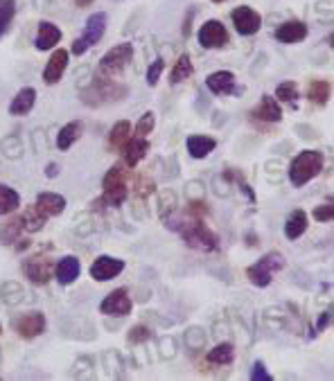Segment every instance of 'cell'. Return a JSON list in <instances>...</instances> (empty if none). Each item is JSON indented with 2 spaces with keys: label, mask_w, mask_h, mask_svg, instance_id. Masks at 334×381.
I'll list each match as a JSON object with an SVG mask.
<instances>
[{
  "label": "cell",
  "mask_w": 334,
  "mask_h": 381,
  "mask_svg": "<svg viewBox=\"0 0 334 381\" xmlns=\"http://www.w3.org/2000/svg\"><path fill=\"white\" fill-rule=\"evenodd\" d=\"M45 325H48V320H45V316L41 314V311H30V314H23L16 318L14 329L18 332L20 339L32 341V339L41 337V334L45 332Z\"/></svg>",
  "instance_id": "cell-11"
},
{
  "label": "cell",
  "mask_w": 334,
  "mask_h": 381,
  "mask_svg": "<svg viewBox=\"0 0 334 381\" xmlns=\"http://www.w3.org/2000/svg\"><path fill=\"white\" fill-rule=\"evenodd\" d=\"M230 16H233V25L241 37H251V34H256L262 28L260 14L251 7H237V9H233Z\"/></svg>",
  "instance_id": "cell-13"
},
{
  "label": "cell",
  "mask_w": 334,
  "mask_h": 381,
  "mask_svg": "<svg viewBox=\"0 0 334 381\" xmlns=\"http://www.w3.org/2000/svg\"><path fill=\"white\" fill-rule=\"evenodd\" d=\"M275 99L278 102H287V104H296L298 99V86L294 82H285L275 88Z\"/></svg>",
  "instance_id": "cell-38"
},
{
  "label": "cell",
  "mask_w": 334,
  "mask_h": 381,
  "mask_svg": "<svg viewBox=\"0 0 334 381\" xmlns=\"http://www.w3.org/2000/svg\"><path fill=\"white\" fill-rule=\"evenodd\" d=\"M251 118L260 120V122H280L282 120V109H280L278 99L271 97V95H262L260 104L251 111Z\"/></svg>",
  "instance_id": "cell-15"
},
{
  "label": "cell",
  "mask_w": 334,
  "mask_h": 381,
  "mask_svg": "<svg viewBox=\"0 0 334 381\" xmlns=\"http://www.w3.org/2000/svg\"><path fill=\"white\" fill-rule=\"evenodd\" d=\"M305 230H307V212L294 210L290 217H287V224H285L287 239H298L301 235H305Z\"/></svg>",
  "instance_id": "cell-26"
},
{
  "label": "cell",
  "mask_w": 334,
  "mask_h": 381,
  "mask_svg": "<svg viewBox=\"0 0 334 381\" xmlns=\"http://www.w3.org/2000/svg\"><path fill=\"white\" fill-rule=\"evenodd\" d=\"M163 222L167 224V228L177 230V233L183 237V241L194 248V250H201V253H215L220 250V235L210 230L205 226L199 217H181V219H174V217H165Z\"/></svg>",
  "instance_id": "cell-1"
},
{
  "label": "cell",
  "mask_w": 334,
  "mask_h": 381,
  "mask_svg": "<svg viewBox=\"0 0 334 381\" xmlns=\"http://www.w3.org/2000/svg\"><path fill=\"white\" fill-rule=\"evenodd\" d=\"M129 88L113 82L111 77H95L93 84H90L84 93H82V102L86 107H105V104H113L126 97Z\"/></svg>",
  "instance_id": "cell-2"
},
{
  "label": "cell",
  "mask_w": 334,
  "mask_h": 381,
  "mask_svg": "<svg viewBox=\"0 0 334 381\" xmlns=\"http://www.w3.org/2000/svg\"><path fill=\"white\" fill-rule=\"evenodd\" d=\"M16 14V3L14 0H0V37L9 30L11 20Z\"/></svg>",
  "instance_id": "cell-35"
},
{
  "label": "cell",
  "mask_w": 334,
  "mask_h": 381,
  "mask_svg": "<svg viewBox=\"0 0 334 381\" xmlns=\"http://www.w3.org/2000/svg\"><path fill=\"white\" fill-rule=\"evenodd\" d=\"M133 59V45L131 43H120L111 48L105 56H102L100 61V75L102 77H115L120 75L129 61Z\"/></svg>",
  "instance_id": "cell-7"
},
{
  "label": "cell",
  "mask_w": 334,
  "mask_h": 381,
  "mask_svg": "<svg viewBox=\"0 0 334 381\" xmlns=\"http://www.w3.org/2000/svg\"><path fill=\"white\" fill-rule=\"evenodd\" d=\"M213 3H226V0H213Z\"/></svg>",
  "instance_id": "cell-54"
},
{
  "label": "cell",
  "mask_w": 334,
  "mask_h": 381,
  "mask_svg": "<svg viewBox=\"0 0 334 381\" xmlns=\"http://www.w3.org/2000/svg\"><path fill=\"white\" fill-rule=\"evenodd\" d=\"M79 271H82V264H79V260L75 255H68V258L59 260V264L54 267V278L59 280V284L68 286V284H73L79 278Z\"/></svg>",
  "instance_id": "cell-20"
},
{
  "label": "cell",
  "mask_w": 334,
  "mask_h": 381,
  "mask_svg": "<svg viewBox=\"0 0 334 381\" xmlns=\"http://www.w3.org/2000/svg\"><path fill=\"white\" fill-rule=\"evenodd\" d=\"M102 188H105V196L93 203H102L111 205V207H120V203H124L126 194H129V188H126V174H124V165L122 163H115L107 174L105 181H102Z\"/></svg>",
  "instance_id": "cell-4"
},
{
  "label": "cell",
  "mask_w": 334,
  "mask_h": 381,
  "mask_svg": "<svg viewBox=\"0 0 334 381\" xmlns=\"http://www.w3.org/2000/svg\"><path fill=\"white\" fill-rule=\"evenodd\" d=\"M296 131L301 133L303 138H307V140H316V138H318V133L314 129H309V126H305V124H298Z\"/></svg>",
  "instance_id": "cell-48"
},
{
  "label": "cell",
  "mask_w": 334,
  "mask_h": 381,
  "mask_svg": "<svg viewBox=\"0 0 334 381\" xmlns=\"http://www.w3.org/2000/svg\"><path fill=\"white\" fill-rule=\"evenodd\" d=\"M154 126H156V118H154V113L152 111H147L141 120H138V124H136V135H141V138H145V135H149L154 131Z\"/></svg>",
  "instance_id": "cell-42"
},
{
  "label": "cell",
  "mask_w": 334,
  "mask_h": 381,
  "mask_svg": "<svg viewBox=\"0 0 334 381\" xmlns=\"http://www.w3.org/2000/svg\"><path fill=\"white\" fill-rule=\"evenodd\" d=\"M124 271V260L111 258V255H100L93 264H90V278L95 282H109Z\"/></svg>",
  "instance_id": "cell-12"
},
{
  "label": "cell",
  "mask_w": 334,
  "mask_h": 381,
  "mask_svg": "<svg viewBox=\"0 0 334 381\" xmlns=\"http://www.w3.org/2000/svg\"><path fill=\"white\" fill-rule=\"evenodd\" d=\"M45 176H50V179H56V176H59V165H56V163H50L48 167H45Z\"/></svg>",
  "instance_id": "cell-51"
},
{
  "label": "cell",
  "mask_w": 334,
  "mask_h": 381,
  "mask_svg": "<svg viewBox=\"0 0 334 381\" xmlns=\"http://www.w3.org/2000/svg\"><path fill=\"white\" fill-rule=\"evenodd\" d=\"M0 334H3V325H0Z\"/></svg>",
  "instance_id": "cell-55"
},
{
  "label": "cell",
  "mask_w": 334,
  "mask_h": 381,
  "mask_svg": "<svg viewBox=\"0 0 334 381\" xmlns=\"http://www.w3.org/2000/svg\"><path fill=\"white\" fill-rule=\"evenodd\" d=\"M271 375L267 370V365H264L262 361H256L251 368V381H269Z\"/></svg>",
  "instance_id": "cell-46"
},
{
  "label": "cell",
  "mask_w": 334,
  "mask_h": 381,
  "mask_svg": "<svg viewBox=\"0 0 334 381\" xmlns=\"http://www.w3.org/2000/svg\"><path fill=\"white\" fill-rule=\"evenodd\" d=\"M203 186L199 181H194V183H188V196L190 199H203Z\"/></svg>",
  "instance_id": "cell-47"
},
{
  "label": "cell",
  "mask_w": 334,
  "mask_h": 381,
  "mask_svg": "<svg viewBox=\"0 0 334 381\" xmlns=\"http://www.w3.org/2000/svg\"><path fill=\"white\" fill-rule=\"evenodd\" d=\"M197 39H199V45H201V48H205V50H220V48H224V45L230 43L228 30L222 25L220 20L203 23L199 34H197Z\"/></svg>",
  "instance_id": "cell-8"
},
{
  "label": "cell",
  "mask_w": 334,
  "mask_h": 381,
  "mask_svg": "<svg viewBox=\"0 0 334 381\" xmlns=\"http://www.w3.org/2000/svg\"><path fill=\"white\" fill-rule=\"evenodd\" d=\"M105 32H107V14H105V11L90 14L88 20H86L84 34H82L79 39H75V43H73V54L82 56L84 52H88L97 41H102Z\"/></svg>",
  "instance_id": "cell-6"
},
{
  "label": "cell",
  "mask_w": 334,
  "mask_h": 381,
  "mask_svg": "<svg viewBox=\"0 0 334 381\" xmlns=\"http://www.w3.org/2000/svg\"><path fill=\"white\" fill-rule=\"evenodd\" d=\"M68 61H71V54H68L66 50H54L52 56L48 59V66L43 68V82L48 86H54L59 84V79L64 77L66 68H68Z\"/></svg>",
  "instance_id": "cell-14"
},
{
  "label": "cell",
  "mask_w": 334,
  "mask_h": 381,
  "mask_svg": "<svg viewBox=\"0 0 334 381\" xmlns=\"http://www.w3.org/2000/svg\"><path fill=\"white\" fill-rule=\"evenodd\" d=\"M205 86L210 88L215 95H230L235 93V75L228 71H217L205 77Z\"/></svg>",
  "instance_id": "cell-19"
},
{
  "label": "cell",
  "mask_w": 334,
  "mask_h": 381,
  "mask_svg": "<svg viewBox=\"0 0 334 381\" xmlns=\"http://www.w3.org/2000/svg\"><path fill=\"white\" fill-rule=\"evenodd\" d=\"M147 152H149V143L145 138H141V135L129 138V143L124 145V165L138 167V163L147 156Z\"/></svg>",
  "instance_id": "cell-22"
},
{
  "label": "cell",
  "mask_w": 334,
  "mask_h": 381,
  "mask_svg": "<svg viewBox=\"0 0 334 381\" xmlns=\"http://www.w3.org/2000/svg\"><path fill=\"white\" fill-rule=\"evenodd\" d=\"M158 348H160V359H174L177 356V339L174 337H160L158 339Z\"/></svg>",
  "instance_id": "cell-40"
},
{
  "label": "cell",
  "mask_w": 334,
  "mask_h": 381,
  "mask_svg": "<svg viewBox=\"0 0 334 381\" xmlns=\"http://www.w3.org/2000/svg\"><path fill=\"white\" fill-rule=\"evenodd\" d=\"M23 273H25L34 284H48L54 273V262L48 255L30 258L23 262Z\"/></svg>",
  "instance_id": "cell-10"
},
{
  "label": "cell",
  "mask_w": 334,
  "mask_h": 381,
  "mask_svg": "<svg viewBox=\"0 0 334 381\" xmlns=\"http://www.w3.org/2000/svg\"><path fill=\"white\" fill-rule=\"evenodd\" d=\"M208 363H213V365H228V363H233V359H235V348H233V343H228V341H222L217 348H213L210 352H208Z\"/></svg>",
  "instance_id": "cell-28"
},
{
  "label": "cell",
  "mask_w": 334,
  "mask_h": 381,
  "mask_svg": "<svg viewBox=\"0 0 334 381\" xmlns=\"http://www.w3.org/2000/svg\"><path fill=\"white\" fill-rule=\"evenodd\" d=\"M192 73H194V66H192L190 54H181L174 64V68H172V73H169V84L177 86L181 82H186L188 77H192Z\"/></svg>",
  "instance_id": "cell-27"
},
{
  "label": "cell",
  "mask_w": 334,
  "mask_h": 381,
  "mask_svg": "<svg viewBox=\"0 0 334 381\" xmlns=\"http://www.w3.org/2000/svg\"><path fill=\"white\" fill-rule=\"evenodd\" d=\"M307 99L318 104V107L328 104V99H330V84L326 82V79H316V82L309 84V88H307Z\"/></svg>",
  "instance_id": "cell-31"
},
{
  "label": "cell",
  "mask_w": 334,
  "mask_h": 381,
  "mask_svg": "<svg viewBox=\"0 0 334 381\" xmlns=\"http://www.w3.org/2000/svg\"><path fill=\"white\" fill-rule=\"evenodd\" d=\"M0 152H3L5 158H11V160H18L23 156V143H20V138L16 133H11V135H5L3 138V143H0Z\"/></svg>",
  "instance_id": "cell-33"
},
{
  "label": "cell",
  "mask_w": 334,
  "mask_h": 381,
  "mask_svg": "<svg viewBox=\"0 0 334 381\" xmlns=\"http://www.w3.org/2000/svg\"><path fill=\"white\" fill-rule=\"evenodd\" d=\"M285 269V258L280 255V253H267L264 258H260L256 264H251V267L246 269V278L251 280V284H256L260 289L269 286L273 275Z\"/></svg>",
  "instance_id": "cell-5"
},
{
  "label": "cell",
  "mask_w": 334,
  "mask_h": 381,
  "mask_svg": "<svg viewBox=\"0 0 334 381\" xmlns=\"http://www.w3.org/2000/svg\"><path fill=\"white\" fill-rule=\"evenodd\" d=\"M73 377H77V379H82V377L93 379V377H95V373H93V361H90L88 356H84V359H77L75 365H73Z\"/></svg>",
  "instance_id": "cell-41"
},
{
  "label": "cell",
  "mask_w": 334,
  "mask_h": 381,
  "mask_svg": "<svg viewBox=\"0 0 334 381\" xmlns=\"http://www.w3.org/2000/svg\"><path fill=\"white\" fill-rule=\"evenodd\" d=\"M34 145H37V154H43L48 145L43 143V131H34Z\"/></svg>",
  "instance_id": "cell-50"
},
{
  "label": "cell",
  "mask_w": 334,
  "mask_h": 381,
  "mask_svg": "<svg viewBox=\"0 0 334 381\" xmlns=\"http://www.w3.org/2000/svg\"><path fill=\"white\" fill-rule=\"evenodd\" d=\"M160 217H167V214H172V212H177V194L172 192V190H163L160 192Z\"/></svg>",
  "instance_id": "cell-39"
},
{
  "label": "cell",
  "mask_w": 334,
  "mask_h": 381,
  "mask_svg": "<svg viewBox=\"0 0 334 381\" xmlns=\"http://www.w3.org/2000/svg\"><path fill=\"white\" fill-rule=\"evenodd\" d=\"M102 363L107 365V373H109L111 377H120V375H122V359H120V352L107 350L105 356H102Z\"/></svg>",
  "instance_id": "cell-37"
},
{
  "label": "cell",
  "mask_w": 334,
  "mask_h": 381,
  "mask_svg": "<svg viewBox=\"0 0 334 381\" xmlns=\"http://www.w3.org/2000/svg\"><path fill=\"white\" fill-rule=\"evenodd\" d=\"M18 205H20L18 192L0 183V214H11L14 210H18Z\"/></svg>",
  "instance_id": "cell-30"
},
{
  "label": "cell",
  "mask_w": 334,
  "mask_h": 381,
  "mask_svg": "<svg viewBox=\"0 0 334 381\" xmlns=\"http://www.w3.org/2000/svg\"><path fill=\"white\" fill-rule=\"evenodd\" d=\"M307 25L303 20H287L282 23V25L275 30L273 37L278 39L280 43H287V45H292V43H298V41H303L307 37Z\"/></svg>",
  "instance_id": "cell-17"
},
{
  "label": "cell",
  "mask_w": 334,
  "mask_h": 381,
  "mask_svg": "<svg viewBox=\"0 0 334 381\" xmlns=\"http://www.w3.org/2000/svg\"><path fill=\"white\" fill-rule=\"evenodd\" d=\"M61 41V30L54 25V23L48 20H41L39 23V32H37V39H34V45L37 50L45 52V50H52L56 43Z\"/></svg>",
  "instance_id": "cell-18"
},
{
  "label": "cell",
  "mask_w": 334,
  "mask_h": 381,
  "mask_svg": "<svg viewBox=\"0 0 334 381\" xmlns=\"http://www.w3.org/2000/svg\"><path fill=\"white\" fill-rule=\"evenodd\" d=\"M84 133V124L79 122V120H73V122H68L66 126H61L59 133H56V147L61 149V152H68L79 138H82Z\"/></svg>",
  "instance_id": "cell-24"
},
{
  "label": "cell",
  "mask_w": 334,
  "mask_h": 381,
  "mask_svg": "<svg viewBox=\"0 0 334 381\" xmlns=\"http://www.w3.org/2000/svg\"><path fill=\"white\" fill-rule=\"evenodd\" d=\"M37 210L48 219V217H56V214H61L66 210V199L61 194H56V192H41L37 196Z\"/></svg>",
  "instance_id": "cell-16"
},
{
  "label": "cell",
  "mask_w": 334,
  "mask_h": 381,
  "mask_svg": "<svg viewBox=\"0 0 334 381\" xmlns=\"http://www.w3.org/2000/svg\"><path fill=\"white\" fill-rule=\"evenodd\" d=\"M163 71H165V61L163 59H156L152 66H149V71H147V84L149 86H156L160 75H163Z\"/></svg>",
  "instance_id": "cell-44"
},
{
  "label": "cell",
  "mask_w": 334,
  "mask_h": 381,
  "mask_svg": "<svg viewBox=\"0 0 334 381\" xmlns=\"http://www.w3.org/2000/svg\"><path fill=\"white\" fill-rule=\"evenodd\" d=\"M129 138H131V124L126 120L115 122L111 133H109V147L111 149H124V145L129 143Z\"/></svg>",
  "instance_id": "cell-29"
},
{
  "label": "cell",
  "mask_w": 334,
  "mask_h": 381,
  "mask_svg": "<svg viewBox=\"0 0 334 381\" xmlns=\"http://www.w3.org/2000/svg\"><path fill=\"white\" fill-rule=\"evenodd\" d=\"M0 296H3L7 305H18V303H23V298H25V291H23V286L18 282L9 280V282L0 284Z\"/></svg>",
  "instance_id": "cell-34"
},
{
  "label": "cell",
  "mask_w": 334,
  "mask_h": 381,
  "mask_svg": "<svg viewBox=\"0 0 334 381\" xmlns=\"http://www.w3.org/2000/svg\"><path fill=\"white\" fill-rule=\"evenodd\" d=\"M186 147H188V154L192 158H205V156H210L215 152V147H217V140L210 135H190L188 140H186Z\"/></svg>",
  "instance_id": "cell-23"
},
{
  "label": "cell",
  "mask_w": 334,
  "mask_h": 381,
  "mask_svg": "<svg viewBox=\"0 0 334 381\" xmlns=\"http://www.w3.org/2000/svg\"><path fill=\"white\" fill-rule=\"evenodd\" d=\"M90 3H95V0H75V5H77V7H88Z\"/></svg>",
  "instance_id": "cell-53"
},
{
  "label": "cell",
  "mask_w": 334,
  "mask_h": 381,
  "mask_svg": "<svg viewBox=\"0 0 334 381\" xmlns=\"http://www.w3.org/2000/svg\"><path fill=\"white\" fill-rule=\"evenodd\" d=\"M183 341H186V345H188V350H192V352H199V350H203L205 348V341H208V334H205L201 327H188L186 329V334H183Z\"/></svg>",
  "instance_id": "cell-32"
},
{
  "label": "cell",
  "mask_w": 334,
  "mask_h": 381,
  "mask_svg": "<svg viewBox=\"0 0 334 381\" xmlns=\"http://www.w3.org/2000/svg\"><path fill=\"white\" fill-rule=\"evenodd\" d=\"M323 169V154L316 152V149H305V152L298 154L292 165H290V181L292 186L303 188L309 181L316 179Z\"/></svg>",
  "instance_id": "cell-3"
},
{
  "label": "cell",
  "mask_w": 334,
  "mask_h": 381,
  "mask_svg": "<svg viewBox=\"0 0 334 381\" xmlns=\"http://www.w3.org/2000/svg\"><path fill=\"white\" fill-rule=\"evenodd\" d=\"M330 320H332V311L328 309V311H323V316L318 318V322H316V332H318V334L323 332V329L330 325Z\"/></svg>",
  "instance_id": "cell-49"
},
{
  "label": "cell",
  "mask_w": 334,
  "mask_h": 381,
  "mask_svg": "<svg viewBox=\"0 0 334 381\" xmlns=\"http://www.w3.org/2000/svg\"><path fill=\"white\" fill-rule=\"evenodd\" d=\"M23 230H25V224H23V214H16V217L7 219V222L0 226V244H3V246L16 244Z\"/></svg>",
  "instance_id": "cell-25"
},
{
  "label": "cell",
  "mask_w": 334,
  "mask_h": 381,
  "mask_svg": "<svg viewBox=\"0 0 334 381\" xmlns=\"http://www.w3.org/2000/svg\"><path fill=\"white\" fill-rule=\"evenodd\" d=\"M149 339H152V332H149V327H145V325H133L129 329V337H126L129 345H143Z\"/></svg>",
  "instance_id": "cell-43"
},
{
  "label": "cell",
  "mask_w": 334,
  "mask_h": 381,
  "mask_svg": "<svg viewBox=\"0 0 334 381\" xmlns=\"http://www.w3.org/2000/svg\"><path fill=\"white\" fill-rule=\"evenodd\" d=\"M34 104H37V88L32 86L20 88L9 104V115H28L34 109Z\"/></svg>",
  "instance_id": "cell-21"
},
{
  "label": "cell",
  "mask_w": 334,
  "mask_h": 381,
  "mask_svg": "<svg viewBox=\"0 0 334 381\" xmlns=\"http://www.w3.org/2000/svg\"><path fill=\"white\" fill-rule=\"evenodd\" d=\"M131 298H129V291L126 289H115L111 291L105 300L100 303V311L105 316H113V318H124L131 314Z\"/></svg>",
  "instance_id": "cell-9"
},
{
  "label": "cell",
  "mask_w": 334,
  "mask_h": 381,
  "mask_svg": "<svg viewBox=\"0 0 334 381\" xmlns=\"http://www.w3.org/2000/svg\"><path fill=\"white\" fill-rule=\"evenodd\" d=\"M23 224H25L28 233H39L45 224V217L37 210V207H30V210H25V214H23Z\"/></svg>",
  "instance_id": "cell-36"
},
{
  "label": "cell",
  "mask_w": 334,
  "mask_h": 381,
  "mask_svg": "<svg viewBox=\"0 0 334 381\" xmlns=\"http://www.w3.org/2000/svg\"><path fill=\"white\" fill-rule=\"evenodd\" d=\"M194 18V9L188 11V16H186V25H183V37H190V20Z\"/></svg>",
  "instance_id": "cell-52"
},
{
  "label": "cell",
  "mask_w": 334,
  "mask_h": 381,
  "mask_svg": "<svg viewBox=\"0 0 334 381\" xmlns=\"http://www.w3.org/2000/svg\"><path fill=\"white\" fill-rule=\"evenodd\" d=\"M312 214H314L316 222H332V217H334V205H332V203L316 205Z\"/></svg>",
  "instance_id": "cell-45"
}]
</instances>
